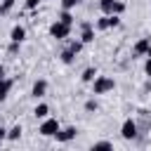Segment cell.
<instances>
[{"instance_id":"obj_1","label":"cell","mask_w":151,"mask_h":151,"mask_svg":"<svg viewBox=\"0 0 151 151\" xmlns=\"http://www.w3.org/2000/svg\"><path fill=\"white\" fill-rule=\"evenodd\" d=\"M90 85H92V94H94V97L109 94V92L116 90V78H111V76H97Z\"/></svg>"},{"instance_id":"obj_2","label":"cell","mask_w":151,"mask_h":151,"mask_svg":"<svg viewBox=\"0 0 151 151\" xmlns=\"http://www.w3.org/2000/svg\"><path fill=\"white\" fill-rule=\"evenodd\" d=\"M59 127H61V123H59L57 118L47 116V118H42V120H40V125H38V132H40L42 137H54V134L59 132Z\"/></svg>"},{"instance_id":"obj_3","label":"cell","mask_w":151,"mask_h":151,"mask_svg":"<svg viewBox=\"0 0 151 151\" xmlns=\"http://www.w3.org/2000/svg\"><path fill=\"white\" fill-rule=\"evenodd\" d=\"M71 28L73 26H68V24H64V21H52L50 24V38H54V40H66L68 35H71Z\"/></svg>"},{"instance_id":"obj_4","label":"cell","mask_w":151,"mask_h":151,"mask_svg":"<svg viewBox=\"0 0 151 151\" xmlns=\"http://www.w3.org/2000/svg\"><path fill=\"white\" fill-rule=\"evenodd\" d=\"M137 134H139V125H137V120H134V118H125L123 125H120V137H123L125 142H134Z\"/></svg>"},{"instance_id":"obj_5","label":"cell","mask_w":151,"mask_h":151,"mask_svg":"<svg viewBox=\"0 0 151 151\" xmlns=\"http://www.w3.org/2000/svg\"><path fill=\"white\" fill-rule=\"evenodd\" d=\"M76 134H78V127L76 125H66V127H59V132L54 134V139L59 144H68V142L76 139Z\"/></svg>"},{"instance_id":"obj_6","label":"cell","mask_w":151,"mask_h":151,"mask_svg":"<svg viewBox=\"0 0 151 151\" xmlns=\"http://www.w3.org/2000/svg\"><path fill=\"white\" fill-rule=\"evenodd\" d=\"M149 47H151V38H149V35L139 38V40L134 42V47H132V59H142V57H146Z\"/></svg>"},{"instance_id":"obj_7","label":"cell","mask_w":151,"mask_h":151,"mask_svg":"<svg viewBox=\"0 0 151 151\" xmlns=\"http://www.w3.org/2000/svg\"><path fill=\"white\" fill-rule=\"evenodd\" d=\"M94 33H97V28H94L92 21H80V40H83L85 45L94 42Z\"/></svg>"},{"instance_id":"obj_8","label":"cell","mask_w":151,"mask_h":151,"mask_svg":"<svg viewBox=\"0 0 151 151\" xmlns=\"http://www.w3.org/2000/svg\"><path fill=\"white\" fill-rule=\"evenodd\" d=\"M45 94H47V80H45V78H38V80L33 83V87H31V97H33L35 101H40Z\"/></svg>"},{"instance_id":"obj_9","label":"cell","mask_w":151,"mask_h":151,"mask_svg":"<svg viewBox=\"0 0 151 151\" xmlns=\"http://www.w3.org/2000/svg\"><path fill=\"white\" fill-rule=\"evenodd\" d=\"M9 40H14V42H24V40H26V28H24L21 24H14L12 31H9Z\"/></svg>"},{"instance_id":"obj_10","label":"cell","mask_w":151,"mask_h":151,"mask_svg":"<svg viewBox=\"0 0 151 151\" xmlns=\"http://www.w3.org/2000/svg\"><path fill=\"white\" fill-rule=\"evenodd\" d=\"M12 85H14V80H12V78H0V104H2V101L9 97Z\"/></svg>"},{"instance_id":"obj_11","label":"cell","mask_w":151,"mask_h":151,"mask_svg":"<svg viewBox=\"0 0 151 151\" xmlns=\"http://www.w3.org/2000/svg\"><path fill=\"white\" fill-rule=\"evenodd\" d=\"M76 57H78V54H76L71 47H64V50L59 52V61H61V64H66V66H71V64L76 61Z\"/></svg>"},{"instance_id":"obj_12","label":"cell","mask_w":151,"mask_h":151,"mask_svg":"<svg viewBox=\"0 0 151 151\" xmlns=\"http://www.w3.org/2000/svg\"><path fill=\"white\" fill-rule=\"evenodd\" d=\"M33 116H35L38 120L47 118V116H50V106H47L45 101H38V104H35V109H33Z\"/></svg>"},{"instance_id":"obj_13","label":"cell","mask_w":151,"mask_h":151,"mask_svg":"<svg viewBox=\"0 0 151 151\" xmlns=\"http://www.w3.org/2000/svg\"><path fill=\"white\" fill-rule=\"evenodd\" d=\"M97 76H99V73H97V68H94V66H87V68H83V73H80V80H83V83H92Z\"/></svg>"},{"instance_id":"obj_14","label":"cell","mask_w":151,"mask_h":151,"mask_svg":"<svg viewBox=\"0 0 151 151\" xmlns=\"http://www.w3.org/2000/svg\"><path fill=\"white\" fill-rule=\"evenodd\" d=\"M57 19H59V21H64V24H68V26H73V24H76V17H73V9H61Z\"/></svg>"},{"instance_id":"obj_15","label":"cell","mask_w":151,"mask_h":151,"mask_svg":"<svg viewBox=\"0 0 151 151\" xmlns=\"http://www.w3.org/2000/svg\"><path fill=\"white\" fill-rule=\"evenodd\" d=\"M21 132H24V130H21V125H19V123H17V125H12V127L7 130V142H17V139H21Z\"/></svg>"},{"instance_id":"obj_16","label":"cell","mask_w":151,"mask_h":151,"mask_svg":"<svg viewBox=\"0 0 151 151\" xmlns=\"http://www.w3.org/2000/svg\"><path fill=\"white\" fill-rule=\"evenodd\" d=\"M83 106H85V111H87V113H97V111H99V101L94 99V94H92V97H90Z\"/></svg>"},{"instance_id":"obj_17","label":"cell","mask_w":151,"mask_h":151,"mask_svg":"<svg viewBox=\"0 0 151 151\" xmlns=\"http://www.w3.org/2000/svg\"><path fill=\"white\" fill-rule=\"evenodd\" d=\"M14 2H17V0H0V17L9 14V12L14 9Z\"/></svg>"},{"instance_id":"obj_18","label":"cell","mask_w":151,"mask_h":151,"mask_svg":"<svg viewBox=\"0 0 151 151\" xmlns=\"http://www.w3.org/2000/svg\"><path fill=\"white\" fill-rule=\"evenodd\" d=\"M19 52H21V42H14V40H9V45H7V54L14 59V57H19Z\"/></svg>"},{"instance_id":"obj_19","label":"cell","mask_w":151,"mask_h":151,"mask_svg":"<svg viewBox=\"0 0 151 151\" xmlns=\"http://www.w3.org/2000/svg\"><path fill=\"white\" fill-rule=\"evenodd\" d=\"M113 5H116V0H99L101 14H111V12H113Z\"/></svg>"},{"instance_id":"obj_20","label":"cell","mask_w":151,"mask_h":151,"mask_svg":"<svg viewBox=\"0 0 151 151\" xmlns=\"http://www.w3.org/2000/svg\"><path fill=\"white\" fill-rule=\"evenodd\" d=\"M94 28H97V31H109V17L101 14V17L94 21Z\"/></svg>"},{"instance_id":"obj_21","label":"cell","mask_w":151,"mask_h":151,"mask_svg":"<svg viewBox=\"0 0 151 151\" xmlns=\"http://www.w3.org/2000/svg\"><path fill=\"white\" fill-rule=\"evenodd\" d=\"M68 47H71V50H73L76 54H80V52H83V47H85V42H83V40L78 38V40H71V42H68Z\"/></svg>"},{"instance_id":"obj_22","label":"cell","mask_w":151,"mask_h":151,"mask_svg":"<svg viewBox=\"0 0 151 151\" xmlns=\"http://www.w3.org/2000/svg\"><path fill=\"white\" fill-rule=\"evenodd\" d=\"M106 17H109V28L120 26V14H106Z\"/></svg>"},{"instance_id":"obj_23","label":"cell","mask_w":151,"mask_h":151,"mask_svg":"<svg viewBox=\"0 0 151 151\" xmlns=\"http://www.w3.org/2000/svg\"><path fill=\"white\" fill-rule=\"evenodd\" d=\"M92 149H113V144H111L109 139H99V142L92 144Z\"/></svg>"},{"instance_id":"obj_24","label":"cell","mask_w":151,"mask_h":151,"mask_svg":"<svg viewBox=\"0 0 151 151\" xmlns=\"http://www.w3.org/2000/svg\"><path fill=\"white\" fill-rule=\"evenodd\" d=\"M80 5V0H61V9H76Z\"/></svg>"},{"instance_id":"obj_25","label":"cell","mask_w":151,"mask_h":151,"mask_svg":"<svg viewBox=\"0 0 151 151\" xmlns=\"http://www.w3.org/2000/svg\"><path fill=\"white\" fill-rule=\"evenodd\" d=\"M125 7H127V5H125L123 0H116V5H113V12H111V14H123V12H125Z\"/></svg>"},{"instance_id":"obj_26","label":"cell","mask_w":151,"mask_h":151,"mask_svg":"<svg viewBox=\"0 0 151 151\" xmlns=\"http://www.w3.org/2000/svg\"><path fill=\"white\" fill-rule=\"evenodd\" d=\"M40 2H42V0H24V7H26L28 12H33V9H38Z\"/></svg>"},{"instance_id":"obj_27","label":"cell","mask_w":151,"mask_h":151,"mask_svg":"<svg viewBox=\"0 0 151 151\" xmlns=\"http://www.w3.org/2000/svg\"><path fill=\"white\" fill-rule=\"evenodd\" d=\"M144 73H146V78H151V57H146V61H144Z\"/></svg>"},{"instance_id":"obj_28","label":"cell","mask_w":151,"mask_h":151,"mask_svg":"<svg viewBox=\"0 0 151 151\" xmlns=\"http://www.w3.org/2000/svg\"><path fill=\"white\" fill-rule=\"evenodd\" d=\"M7 130H9V127L0 125V142H5V139H7Z\"/></svg>"},{"instance_id":"obj_29","label":"cell","mask_w":151,"mask_h":151,"mask_svg":"<svg viewBox=\"0 0 151 151\" xmlns=\"http://www.w3.org/2000/svg\"><path fill=\"white\" fill-rule=\"evenodd\" d=\"M142 90H144V92H151V78L144 83V87H142Z\"/></svg>"},{"instance_id":"obj_30","label":"cell","mask_w":151,"mask_h":151,"mask_svg":"<svg viewBox=\"0 0 151 151\" xmlns=\"http://www.w3.org/2000/svg\"><path fill=\"white\" fill-rule=\"evenodd\" d=\"M0 78H7V68H5V64H0Z\"/></svg>"},{"instance_id":"obj_31","label":"cell","mask_w":151,"mask_h":151,"mask_svg":"<svg viewBox=\"0 0 151 151\" xmlns=\"http://www.w3.org/2000/svg\"><path fill=\"white\" fill-rule=\"evenodd\" d=\"M146 57H151V47H149V52H146Z\"/></svg>"}]
</instances>
